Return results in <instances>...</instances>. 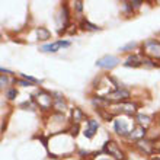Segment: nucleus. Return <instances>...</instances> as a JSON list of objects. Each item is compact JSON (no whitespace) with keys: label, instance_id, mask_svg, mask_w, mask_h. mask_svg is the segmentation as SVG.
<instances>
[{"label":"nucleus","instance_id":"16","mask_svg":"<svg viewBox=\"0 0 160 160\" xmlns=\"http://www.w3.org/2000/svg\"><path fill=\"white\" fill-rule=\"evenodd\" d=\"M71 118H73V124L79 125L80 122H83L86 119V114L80 108H73L71 109Z\"/></svg>","mask_w":160,"mask_h":160},{"label":"nucleus","instance_id":"9","mask_svg":"<svg viewBox=\"0 0 160 160\" xmlns=\"http://www.w3.org/2000/svg\"><path fill=\"white\" fill-rule=\"evenodd\" d=\"M71 45L70 41H64V39H58L55 42H51V44H45L39 48V51L42 52H57L60 48H69Z\"/></svg>","mask_w":160,"mask_h":160},{"label":"nucleus","instance_id":"15","mask_svg":"<svg viewBox=\"0 0 160 160\" xmlns=\"http://www.w3.org/2000/svg\"><path fill=\"white\" fill-rule=\"evenodd\" d=\"M136 122H137V125H140V127L149 128L153 124V118L149 116V115H144V114H137L136 115Z\"/></svg>","mask_w":160,"mask_h":160},{"label":"nucleus","instance_id":"4","mask_svg":"<svg viewBox=\"0 0 160 160\" xmlns=\"http://www.w3.org/2000/svg\"><path fill=\"white\" fill-rule=\"evenodd\" d=\"M102 151L106 153L108 156H111L114 160H125L127 159V156H125V153L121 150L119 144L115 143V141H112V140H109V141H106V143L103 144Z\"/></svg>","mask_w":160,"mask_h":160},{"label":"nucleus","instance_id":"6","mask_svg":"<svg viewBox=\"0 0 160 160\" xmlns=\"http://www.w3.org/2000/svg\"><path fill=\"white\" fill-rule=\"evenodd\" d=\"M134 147L137 149L141 154H144V156H151L154 153V141L149 140V138H143V140L136 141Z\"/></svg>","mask_w":160,"mask_h":160},{"label":"nucleus","instance_id":"26","mask_svg":"<svg viewBox=\"0 0 160 160\" xmlns=\"http://www.w3.org/2000/svg\"><path fill=\"white\" fill-rule=\"evenodd\" d=\"M154 153H157V154H160V138H159V140H156V141H154Z\"/></svg>","mask_w":160,"mask_h":160},{"label":"nucleus","instance_id":"1","mask_svg":"<svg viewBox=\"0 0 160 160\" xmlns=\"http://www.w3.org/2000/svg\"><path fill=\"white\" fill-rule=\"evenodd\" d=\"M108 112L111 115H128V116H133V115H137V109H138V103L136 102H119V103H109V106L106 108Z\"/></svg>","mask_w":160,"mask_h":160},{"label":"nucleus","instance_id":"27","mask_svg":"<svg viewBox=\"0 0 160 160\" xmlns=\"http://www.w3.org/2000/svg\"><path fill=\"white\" fill-rule=\"evenodd\" d=\"M131 4H133V7H134V9H137V7H140V6L143 4V1H138V0H133V1H131Z\"/></svg>","mask_w":160,"mask_h":160},{"label":"nucleus","instance_id":"20","mask_svg":"<svg viewBox=\"0 0 160 160\" xmlns=\"http://www.w3.org/2000/svg\"><path fill=\"white\" fill-rule=\"evenodd\" d=\"M16 96H18V90H16V88H9V89L6 90V98H7L9 100H15Z\"/></svg>","mask_w":160,"mask_h":160},{"label":"nucleus","instance_id":"3","mask_svg":"<svg viewBox=\"0 0 160 160\" xmlns=\"http://www.w3.org/2000/svg\"><path fill=\"white\" fill-rule=\"evenodd\" d=\"M32 100L37 103V106H39L41 111H51L52 105H54V96L52 93L44 90V89H39L34 96H32Z\"/></svg>","mask_w":160,"mask_h":160},{"label":"nucleus","instance_id":"8","mask_svg":"<svg viewBox=\"0 0 160 160\" xmlns=\"http://www.w3.org/2000/svg\"><path fill=\"white\" fill-rule=\"evenodd\" d=\"M114 130L115 133L121 137H128L131 130H130V125H128V121H125L122 116H116L114 118Z\"/></svg>","mask_w":160,"mask_h":160},{"label":"nucleus","instance_id":"10","mask_svg":"<svg viewBox=\"0 0 160 160\" xmlns=\"http://www.w3.org/2000/svg\"><path fill=\"white\" fill-rule=\"evenodd\" d=\"M144 63H146V57L141 52H138V54L128 55V58L124 61V66L125 67H141L144 66Z\"/></svg>","mask_w":160,"mask_h":160},{"label":"nucleus","instance_id":"28","mask_svg":"<svg viewBox=\"0 0 160 160\" xmlns=\"http://www.w3.org/2000/svg\"><path fill=\"white\" fill-rule=\"evenodd\" d=\"M79 156H80V157H88V156H89V151H88V150H86V151H85V150H80V151H79Z\"/></svg>","mask_w":160,"mask_h":160},{"label":"nucleus","instance_id":"2","mask_svg":"<svg viewBox=\"0 0 160 160\" xmlns=\"http://www.w3.org/2000/svg\"><path fill=\"white\" fill-rule=\"evenodd\" d=\"M144 57L150 60H159L160 61V41L159 39H147L141 44V51Z\"/></svg>","mask_w":160,"mask_h":160},{"label":"nucleus","instance_id":"11","mask_svg":"<svg viewBox=\"0 0 160 160\" xmlns=\"http://www.w3.org/2000/svg\"><path fill=\"white\" fill-rule=\"evenodd\" d=\"M54 96V105H52V109H55L57 114H64L67 111V102L66 99L60 95V93H52Z\"/></svg>","mask_w":160,"mask_h":160},{"label":"nucleus","instance_id":"18","mask_svg":"<svg viewBox=\"0 0 160 160\" xmlns=\"http://www.w3.org/2000/svg\"><path fill=\"white\" fill-rule=\"evenodd\" d=\"M80 28L82 29H86V31H100V28L98 25H93V23H90L88 19H85V18L80 21Z\"/></svg>","mask_w":160,"mask_h":160},{"label":"nucleus","instance_id":"12","mask_svg":"<svg viewBox=\"0 0 160 160\" xmlns=\"http://www.w3.org/2000/svg\"><path fill=\"white\" fill-rule=\"evenodd\" d=\"M99 128V122L96 119H88L86 121V128L83 130V136L86 138H93L95 134L98 133Z\"/></svg>","mask_w":160,"mask_h":160},{"label":"nucleus","instance_id":"13","mask_svg":"<svg viewBox=\"0 0 160 160\" xmlns=\"http://www.w3.org/2000/svg\"><path fill=\"white\" fill-rule=\"evenodd\" d=\"M61 19H63V29L58 31V34L66 32V29L70 25V9L67 3H61Z\"/></svg>","mask_w":160,"mask_h":160},{"label":"nucleus","instance_id":"29","mask_svg":"<svg viewBox=\"0 0 160 160\" xmlns=\"http://www.w3.org/2000/svg\"><path fill=\"white\" fill-rule=\"evenodd\" d=\"M99 160H114L112 157H106V159H99Z\"/></svg>","mask_w":160,"mask_h":160},{"label":"nucleus","instance_id":"7","mask_svg":"<svg viewBox=\"0 0 160 160\" xmlns=\"http://www.w3.org/2000/svg\"><path fill=\"white\" fill-rule=\"evenodd\" d=\"M118 64H119V58H118L116 55H111V54L103 55V57L98 58V61H96V66H98V67L105 69V70H112V69H115Z\"/></svg>","mask_w":160,"mask_h":160},{"label":"nucleus","instance_id":"17","mask_svg":"<svg viewBox=\"0 0 160 160\" xmlns=\"http://www.w3.org/2000/svg\"><path fill=\"white\" fill-rule=\"evenodd\" d=\"M35 34H37V39H39V41H47V39L51 38V32L47 28H44V26L37 28L35 29Z\"/></svg>","mask_w":160,"mask_h":160},{"label":"nucleus","instance_id":"5","mask_svg":"<svg viewBox=\"0 0 160 160\" xmlns=\"http://www.w3.org/2000/svg\"><path fill=\"white\" fill-rule=\"evenodd\" d=\"M130 96H131L130 90L119 88V89H116V90L108 93V95H106V96H103V98H105L109 103H119V102H127Z\"/></svg>","mask_w":160,"mask_h":160},{"label":"nucleus","instance_id":"21","mask_svg":"<svg viewBox=\"0 0 160 160\" xmlns=\"http://www.w3.org/2000/svg\"><path fill=\"white\" fill-rule=\"evenodd\" d=\"M138 44L136 42V41H133V42H128L127 45H124V47H121L119 48V51H124V52H127V51H131V50H134V48H137Z\"/></svg>","mask_w":160,"mask_h":160},{"label":"nucleus","instance_id":"22","mask_svg":"<svg viewBox=\"0 0 160 160\" xmlns=\"http://www.w3.org/2000/svg\"><path fill=\"white\" fill-rule=\"evenodd\" d=\"M21 77L25 79V80H28V82L32 83V85H41V80H38V79H35V77H32V76H28V74H22V73H21Z\"/></svg>","mask_w":160,"mask_h":160},{"label":"nucleus","instance_id":"25","mask_svg":"<svg viewBox=\"0 0 160 160\" xmlns=\"http://www.w3.org/2000/svg\"><path fill=\"white\" fill-rule=\"evenodd\" d=\"M74 7H76V10L79 13H82V10H83V1H74Z\"/></svg>","mask_w":160,"mask_h":160},{"label":"nucleus","instance_id":"23","mask_svg":"<svg viewBox=\"0 0 160 160\" xmlns=\"http://www.w3.org/2000/svg\"><path fill=\"white\" fill-rule=\"evenodd\" d=\"M7 85H9V79H7V76H6V74H1V76H0V88L4 89Z\"/></svg>","mask_w":160,"mask_h":160},{"label":"nucleus","instance_id":"24","mask_svg":"<svg viewBox=\"0 0 160 160\" xmlns=\"http://www.w3.org/2000/svg\"><path fill=\"white\" fill-rule=\"evenodd\" d=\"M15 83L16 85H19V86H23V88H29V86H32V83H29L28 80H25V79H22V80H15Z\"/></svg>","mask_w":160,"mask_h":160},{"label":"nucleus","instance_id":"14","mask_svg":"<svg viewBox=\"0 0 160 160\" xmlns=\"http://www.w3.org/2000/svg\"><path fill=\"white\" fill-rule=\"evenodd\" d=\"M146 133H147V128L140 127V125H136V127L131 130V133H130L128 138H131V140H134V141H138V140L146 138Z\"/></svg>","mask_w":160,"mask_h":160},{"label":"nucleus","instance_id":"19","mask_svg":"<svg viewBox=\"0 0 160 160\" xmlns=\"http://www.w3.org/2000/svg\"><path fill=\"white\" fill-rule=\"evenodd\" d=\"M122 12H124V15H127V16H131V15L134 13V7H133L131 1H124V3H122Z\"/></svg>","mask_w":160,"mask_h":160}]
</instances>
